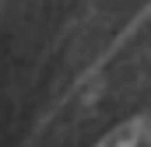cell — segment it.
I'll return each mask as SVG.
<instances>
[{
  "label": "cell",
  "instance_id": "cell-1",
  "mask_svg": "<svg viewBox=\"0 0 151 147\" xmlns=\"http://www.w3.org/2000/svg\"><path fill=\"white\" fill-rule=\"evenodd\" d=\"M141 130H144V123H141V119H130V123H123L119 130H113L106 140H99V147H137Z\"/></svg>",
  "mask_w": 151,
  "mask_h": 147
}]
</instances>
